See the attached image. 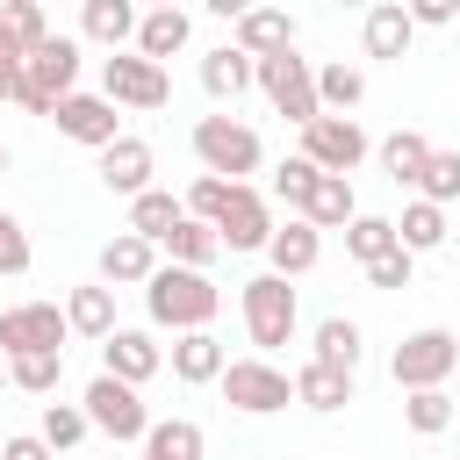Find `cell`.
Segmentation results:
<instances>
[{
    "label": "cell",
    "mask_w": 460,
    "mask_h": 460,
    "mask_svg": "<svg viewBox=\"0 0 460 460\" xmlns=\"http://www.w3.org/2000/svg\"><path fill=\"white\" fill-rule=\"evenodd\" d=\"M0 460H50V446H43V431H7Z\"/></svg>",
    "instance_id": "obj_46"
},
{
    "label": "cell",
    "mask_w": 460,
    "mask_h": 460,
    "mask_svg": "<svg viewBox=\"0 0 460 460\" xmlns=\"http://www.w3.org/2000/svg\"><path fill=\"white\" fill-rule=\"evenodd\" d=\"M0 381H7V367H0Z\"/></svg>",
    "instance_id": "obj_52"
},
{
    "label": "cell",
    "mask_w": 460,
    "mask_h": 460,
    "mask_svg": "<svg viewBox=\"0 0 460 460\" xmlns=\"http://www.w3.org/2000/svg\"><path fill=\"white\" fill-rule=\"evenodd\" d=\"M0 446H7V431H0Z\"/></svg>",
    "instance_id": "obj_51"
},
{
    "label": "cell",
    "mask_w": 460,
    "mask_h": 460,
    "mask_svg": "<svg viewBox=\"0 0 460 460\" xmlns=\"http://www.w3.org/2000/svg\"><path fill=\"white\" fill-rule=\"evenodd\" d=\"M194 158L208 165V172H223V180H244V172H259V129H244V122H230V115H201L194 122Z\"/></svg>",
    "instance_id": "obj_4"
},
{
    "label": "cell",
    "mask_w": 460,
    "mask_h": 460,
    "mask_svg": "<svg viewBox=\"0 0 460 460\" xmlns=\"http://www.w3.org/2000/svg\"><path fill=\"white\" fill-rule=\"evenodd\" d=\"M424 158H431V144H424L417 129H395V137L381 144V172H388L395 187H417V172H424Z\"/></svg>",
    "instance_id": "obj_31"
},
{
    "label": "cell",
    "mask_w": 460,
    "mask_h": 460,
    "mask_svg": "<svg viewBox=\"0 0 460 460\" xmlns=\"http://www.w3.org/2000/svg\"><path fill=\"white\" fill-rule=\"evenodd\" d=\"M151 273H158V244H151V237L122 230V237L101 244V280H108V288H144Z\"/></svg>",
    "instance_id": "obj_17"
},
{
    "label": "cell",
    "mask_w": 460,
    "mask_h": 460,
    "mask_svg": "<svg viewBox=\"0 0 460 460\" xmlns=\"http://www.w3.org/2000/svg\"><path fill=\"white\" fill-rule=\"evenodd\" d=\"M302 158H309L316 172H352V165L367 158V129H359L352 115H316V122L302 129Z\"/></svg>",
    "instance_id": "obj_11"
},
{
    "label": "cell",
    "mask_w": 460,
    "mask_h": 460,
    "mask_svg": "<svg viewBox=\"0 0 460 460\" xmlns=\"http://www.w3.org/2000/svg\"><path fill=\"white\" fill-rule=\"evenodd\" d=\"M158 367H165V352L151 345V331H108V338H101V374H115V381H137V388H144Z\"/></svg>",
    "instance_id": "obj_14"
},
{
    "label": "cell",
    "mask_w": 460,
    "mask_h": 460,
    "mask_svg": "<svg viewBox=\"0 0 460 460\" xmlns=\"http://www.w3.org/2000/svg\"><path fill=\"white\" fill-rule=\"evenodd\" d=\"M316 101H323V115L359 108V101H367V72H359V65H323V72H316Z\"/></svg>",
    "instance_id": "obj_30"
},
{
    "label": "cell",
    "mask_w": 460,
    "mask_h": 460,
    "mask_svg": "<svg viewBox=\"0 0 460 460\" xmlns=\"http://www.w3.org/2000/svg\"><path fill=\"white\" fill-rule=\"evenodd\" d=\"M86 424H93V431H108L115 446H129V438H144V431H151V410H144L137 381L93 374V381H86Z\"/></svg>",
    "instance_id": "obj_5"
},
{
    "label": "cell",
    "mask_w": 460,
    "mask_h": 460,
    "mask_svg": "<svg viewBox=\"0 0 460 460\" xmlns=\"http://www.w3.org/2000/svg\"><path fill=\"white\" fill-rule=\"evenodd\" d=\"M395 244H402V237H395V223H388V216H352V223H345V252H352L359 266H367V259H381V252H395Z\"/></svg>",
    "instance_id": "obj_37"
},
{
    "label": "cell",
    "mask_w": 460,
    "mask_h": 460,
    "mask_svg": "<svg viewBox=\"0 0 460 460\" xmlns=\"http://www.w3.org/2000/svg\"><path fill=\"white\" fill-rule=\"evenodd\" d=\"M316 359L352 374V367H359V323H352V316H323V323H316Z\"/></svg>",
    "instance_id": "obj_35"
},
{
    "label": "cell",
    "mask_w": 460,
    "mask_h": 460,
    "mask_svg": "<svg viewBox=\"0 0 460 460\" xmlns=\"http://www.w3.org/2000/svg\"><path fill=\"white\" fill-rule=\"evenodd\" d=\"M151 7H172V0H151Z\"/></svg>",
    "instance_id": "obj_50"
},
{
    "label": "cell",
    "mask_w": 460,
    "mask_h": 460,
    "mask_svg": "<svg viewBox=\"0 0 460 460\" xmlns=\"http://www.w3.org/2000/svg\"><path fill=\"white\" fill-rule=\"evenodd\" d=\"M223 345L208 338V331H180V345H172V374L187 381V388H208V381H223Z\"/></svg>",
    "instance_id": "obj_22"
},
{
    "label": "cell",
    "mask_w": 460,
    "mask_h": 460,
    "mask_svg": "<svg viewBox=\"0 0 460 460\" xmlns=\"http://www.w3.org/2000/svg\"><path fill=\"white\" fill-rule=\"evenodd\" d=\"M50 122L72 137V144H86V151H108L122 129H115V101L108 93H65L58 108H50Z\"/></svg>",
    "instance_id": "obj_12"
},
{
    "label": "cell",
    "mask_w": 460,
    "mask_h": 460,
    "mask_svg": "<svg viewBox=\"0 0 460 460\" xmlns=\"http://www.w3.org/2000/svg\"><path fill=\"white\" fill-rule=\"evenodd\" d=\"M0 273H29V230L0 208Z\"/></svg>",
    "instance_id": "obj_44"
},
{
    "label": "cell",
    "mask_w": 460,
    "mask_h": 460,
    "mask_svg": "<svg viewBox=\"0 0 460 460\" xmlns=\"http://www.w3.org/2000/svg\"><path fill=\"white\" fill-rule=\"evenodd\" d=\"M417 201H460V151H431L424 172H417Z\"/></svg>",
    "instance_id": "obj_38"
},
{
    "label": "cell",
    "mask_w": 460,
    "mask_h": 460,
    "mask_svg": "<svg viewBox=\"0 0 460 460\" xmlns=\"http://www.w3.org/2000/svg\"><path fill=\"white\" fill-rule=\"evenodd\" d=\"M137 22H144L137 0H79V29H86L93 43H108V50H115L122 36H137Z\"/></svg>",
    "instance_id": "obj_25"
},
{
    "label": "cell",
    "mask_w": 460,
    "mask_h": 460,
    "mask_svg": "<svg viewBox=\"0 0 460 460\" xmlns=\"http://www.w3.org/2000/svg\"><path fill=\"white\" fill-rule=\"evenodd\" d=\"M266 259H273V273H280V280H295V273H309V266L323 259V230H316L309 216H295V223H273V237H266Z\"/></svg>",
    "instance_id": "obj_16"
},
{
    "label": "cell",
    "mask_w": 460,
    "mask_h": 460,
    "mask_svg": "<svg viewBox=\"0 0 460 460\" xmlns=\"http://www.w3.org/2000/svg\"><path fill=\"white\" fill-rule=\"evenodd\" d=\"M273 194H280L288 208H309V194H316V165H309V158H288V165L273 172Z\"/></svg>",
    "instance_id": "obj_40"
},
{
    "label": "cell",
    "mask_w": 460,
    "mask_h": 460,
    "mask_svg": "<svg viewBox=\"0 0 460 460\" xmlns=\"http://www.w3.org/2000/svg\"><path fill=\"white\" fill-rule=\"evenodd\" d=\"M216 388H223V402L244 410V417H273V410L295 402V381H288L280 367H266V359H230Z\"/></svg>",
    "instance_id": "obj_7"
},
{
    "label": "cell",
    "mask_w": 460,
    "mask_h": 460,
    "mask_svg": "<svg viewBox=\"0 0 460 460\" xmlns=\"http://www.w3.org/2000/svg\"><path fill=\"white\" fill-rule=\"evenodd\" d=\"M237 50H244V58H280V50H295V14H288V7H252V14L237 22Z\"/></svg>",
    "instance_id": "obj_19"
},
{
    "label": "cell",
    "mask_w": 460,
    "mask_h": 460,
    "mask_svg": "<svg viewBox=\"0 0 460 460\" xmlns=\"http://www.w3.org/2000/svg\"><path fill=\"white\" fill-rule=\"evenodd\" d=\"M244 331H252L259 352H280V345L295 338V288H288L280 273L244 280Z\"/></svg>",
    "instance_id": "obj_6"
},
{
    "label": "cell",
    "mask_w": 460,
    "mask_h": 460,
    "mask_svg": "<svg viewBox=\"0 0 460 460\" xmlns=\"http://www.w3.org/2000/svg\"><path fill=\"white\" fill-rule=\"evenodd\" d=\"M259 86H266V101H273L288 122H302V129L323 115V101H316V72H309V58H295V50L259 58Z\"/></svg>",
    "instance_id": "obj_8"
},
{
    "label": "cell",
    "mask_w": 460,
    "mask_h": 460,
    "mask_svg": "<svg viewBox=\"0 0 460 460\" xmlns=\"http://www.w3.org/2000/svg\"><path fill=\"white\" fill-rule=\"evenodd\" d=\"M402 7H410L417 29H446V22H460V0H402Z\"/></svg>",
    "instance_id": "obj_45"
},
{
    "label": "cell",
    "mask_w": 460,
    "mask_h": 460,
    "mask_svg": "<svg viewBox=\"0 0 460 460\" xmlns=\"http://www.w3.org/2000/svg\"><path fill=\"white\" fill-rule=\"evenodd\" d=\"M144 309L158 331H208V316L223 309V288L201 266H158L144 280Z\"/></svg>",
    "instance_id": "obj_1"
},
{
    "label": "cell",
    "mask_w": 460,
    "mask_h": 460,
    "mask_svg": "<svg viewBox=\"0 0 460 460\" xmlns=\"http://www.w3.org/2000/svg\"><path fill=\"white\" fill-rule=\"evenodd\" d=\"M101 93H108L115 108H165L172 79H165V65H151V58L137 50V58H101Z\"/></svg>",
    "instance_id": "obj_10"
},
{
    "label": "cell",
    "mask_w": 460,
    "mask_h": 460,
    "mask_svg": "<svg viewBox=\"0 0 460 460\" xmlns=\"http://www.w3.org/2000/svg\"><path fill=\"white\" fill-rule=\"evenodd\" d=\"M338 7H374V0H338Z\"/></svg>",
    "instance_id": "obj_48"
},
{
    "label": "cell",
    "mask_w": 460,
    "mask_h": 460,
    "mask_svg": "<svg viewBox=\"0 0 460 460\" xmlns=\"http://www.w3.org/2000/svg\"><path fill=\"white\" fill-rule=\"evenodd\" d=\"M230 187H237V180H223V172H201V180L187 187V216H201V223H216V216L230 208Z\"/></svg>",
    "instance_id": "obj_39"
},
{
    "label": "cell",
    "mask_w": 460,
    "mask_h": 460,
    "mask_svg": "<svg viewBox=\"0 0 460 460\" xmlns=\"http://www.w3.org/2000/svg\"><path fill=\"white\" fill-rule=\"evenodd\" d=\"M295 402H302V410H316V417H331V410H345V402H352V374H345V367L309 359V367L295 374Z\"/></svg>",
    "instance_id": "obj_21"
},
{
    "label": "cell",
    "mask_w": 460,
    "mask_h": 460,
    "mask_svg": "<svg viewBox=\"0 0 460 460\" xmlns=\"http://www.w3.org/2000/svg\"><path fill=\"white\" fill-rule=\"evenodd\" d=\"M453 367H460V338H453V331H438V323L410 331V338L395 345V359H388L395 388H446V374H453Z\"/></svg>",
    "instance_id": "obj_3"
},
{
    "label": "cell",
    "mask_w": 460,
    "mask_h": 460,
    "mask_svg": "<svg viewBox=\"0 0 460 460\" xmlns=\"http://www.w3.org/2000/svg\"><path fill=\"white\" fill-rule=\"evenodd\" d=\"M165 252H172V266H201L208 273V259L223 252V237H216V223H201V216H180L165 237H158Z\"/></svg>",
    "instance_id": "obj_23"
},
{
    "label": "cell",
    "mask_w": 460,
    "mask_h": 460,
    "mask_svg": "<svg viewBox=\"0 0 460 460\" xmlns=\"http://www.w3.org/2000/svg\"><path fill=\"white\" fill-rule=\"evenodd\" d=\"M36 431H43L50 453H72L93 424H86V402H43V424H36Z\"/></svg>",
    "instance_id": "obj_36"
},
{
    "label": "cell",
    "mask_w": 460,
    "mask_h": 460,
    "mask_svg": "<svg viewBox=\"0 0 460 460\" xmlns=\"http://www.w3.org/2000/svg\"><path fill=\"white\" fill-rule=\"evenodd\" d=\"M201 7H208V14H223V22H244L259 0H201Z\"/></svg>",
    "instance_id": "obj_47"
},
{
    "label": "cell",
    "mask_w": 460,
    "mask_h": 460,
    "mask_svg": "<svg viewBox=\"0 0 460 460\" xmlns=\"http://www.w3.org/2000/svg\"><path fill=\"white\" fill-rule=\"evenodd\" d=\"M316 230H345L359 208H352V180L345 172H316V194H309V208H302Z\"/></svg>",
    "instance_id": "obj_27"
},
{
    "label": "cell",
    "mask_w": 460,
    "mask_h": 460,
    "mask_svg": "<svg viewBox=\"0 0 460 460\" xmlns=\"http://www.w3.org/2000/svg\"><path fill=\"white\" fill-rule=\"evenodd\" d=\"M72 79H79V43H72V36H43V43L29 50V65H22L14 101H22L29 115H50L65 93H79Z\"/></svg>",
    "instance_id": "obj_2"
},
{
    "label": "cell",
    "mask_w": 460,
    "mask_h": 460,
    "mask_svg": "<svg viewBox=\"0 0 460 460\" xmlns=\"http://www.w3.org/2000/svg\"><path fill=\"white\" fill-rule=\"evenodd\" d=\"M216 237H223L230 252H266V237H273V208L237 180V187H230V208L216 216Z\"/></svg>",
    "instance_id": "obj_13"
},
{
    "label": "cell",
    "mask_w": 460,
    "mask_h": 460,
    "mask_svg": "<svg viewBox=\"0 0 460 460\" xmlns=\"http://www.w3.org/2000/svg\"><path fill=\"white\" fill-rule=\"evenodd\" d=\"M101 187L137 201V194L151 187V144H144V137H115V144L101 151Z\"/></svg>",
    "instance_id": "obj_18"
},
{
    "label": "cell",
    "mask_w": 460,
    "mask_h": 460,
    "mask_svg": "<svg viewBox=\"0 0 460 460\" xmlns=\"http://www.w3.org/2000/svg\"><path fill=\"white\" fill-rule=\"evenodd\" d=\"M180 216H187V201H172V194H158V187H144V194L129 201V230H137V237H151V244H158Z\"/></svg>",
    "instance_id": "obj_32"
},
{
    "label": "cell",
    "mask_w": 460,
    "mask_h": 460,
    "mask_svg": "<svg viewBox=\"0 0 460 460\" xmlns=\"http://www.w3.org/2000/svg\"><path fill=\"white\" fill-rule=\"evenodd\" d=\"M395 237H402L410 252H438V244H446V208H438V201H410L402 223H395Z\"/></svg>",
    "instance_id": "obj_34"
},
{
    "label": "cell",
    "mask_w": 460,
    "mask_h": 460,
    "mask_svg": "<svg viewBox=\"0 0 460 460\" xmlns=\"http://www.w3.org/2000/svg\"><path fill=\"white\" fill-rule=\"evenodd\" d=\"M0 172H7V144H0Z\"/></svg>",
    "instance_id": "obj_49"
},
{
    "label": "cell",
    "mask_w": 460,
    "mask_h": 460,
    "mask_svg": "<svg viewBox=\"0 0 460 460\" xmlns=\"http://www.w3.org/2000/svg\"><path fill=\"white\" fill-rule=\"evenodd\" d=\"M410 273H417V252H410V244H395V252L367 259V280H374V288H410Z\"/></svg>",
    "instance_id": "obj_41"
},
{
    "label": "cell",
    "mask_w": 460,
    "mask_h": 460,
    "mask_svg": "<svg viewBox=\"0 0 460 460\" xmlns=\"http://www.w3.org/2000/svg\"><path fill=\"white\" fill-rule=\"evenodd\" d=\"M43 7H50V0H43Z\"/></svg>",
    "instance_id": "obj_55"
},
{
    "label": "cell",
    "mask_w": 460,
    "mask_h": 460,
    "mask_svg": "<svg viewBox=\"0 0 460 460\" xmlns=\"http://www.w3.org/2000/svg\"><path fill=\"white\" fill-rule=\"evenodd\" d=\"M453 395L446 388H410V402H402V424L417 431V438H438V431H453Z\"/></svg>",
    "instance_id": "obj_29"
},
{
    "label": "cell",
    "mask_w": 460,
    "mask_h": 460,
    "mask_svg": "<svg viewBox=\"0 0 460 460\" xmlns=\"http://www.w3.org/2000/svg\"><path fill=\"white\" fill-rule=\"evenodd\" d=\"M137 50H144L151 65H165L172 50H187V14H180V7H151V14L137 22Z\"/></svg>",
    "instance_id": "obj_26"
},
{
    "label": "cell",
    "mask_w": 460,
    "mask_h": 460,
    "mask_svg": "<svg viewBox=\"0 0 460 460\" xmlns=\"http://www.w3.org/2000/svg\"><path fill=\"white\" fill-rule=\"evenodd\" d=\"M410 36H417V22H410V7H402V0H374V7H367V29H359L367 58L395 65V58H410Z\"/></svg>",
    "instance_id": "obj_15"
},
{
    "label": "cell",
    "mask_w": 460,
    "mask_h": 460,
    "mask_svg": "<svg viewBox=\"0 0 460 460\" xmlns=\"http://www.w3.org/2000/svg\"><path fill=\"white\" fill-rule=\"evenodd\" d=\"M65 331H72V316L58 302H14V309H0V352L7 359L14 352H65Z\"/></svg>",
    "instance_id": "obj_9"
},
{
    "label": "cell",
    "mask_w": 460,
    "mask_h": 460,
    "mask_svg": "<svg viewBox=\"0 0 460 460\" xmlns=\"http://www.w3.org/2000/svg\"><path fill=\"white\" fill-rule=\"evenodd\" d=\"M453 424H460V417H453Z\"/></svg>",
    "instance_id": "obj_54"
},
{
    "label": "cell",
    "mask_w": 460,
    "mask_h": 460,
    "mask_svg": "<svg viewBox=\"0 0 460 460\" xmlns=\"http://www.w3.org/2000/svg\"><path fill=\"white\" fill-rule=\"evenodd\" d=\"M7 381H14L22 395H50V388L65 381V352H14V359H7Z\"/></svg>",
    "instance_id": "obj_33"
},
{
    "label": "cell",
    "mask_w": 460,
    "mask_h": 460,
    "mask_svg": "<svg viewBox=\"0 0 460 460\" xmlns=\"http://www.w3.org/2000/svg\"><path fill=\"white\" fill-rule=\"evenodd\" d=\"M144 460H151V453H144Z\"/></svg>",
    "instance_id": "obj_53"
},
{
    "label": "cell",
    "mask_w": 460,
    "mask_h": 460,
    "mask_svg": "<svg viewBox=\"0 0 460 460\" xmlns=\"http://www.w3.org/2000/svg\"><path fill=\"white\" fill-rule=\"evenodd\" d=\"M65 316H72L79 338H108V331H115V288H108V280L72 288V295H65Z\"/></svg>",
    "instance_id": "obj_24"
},
{
    "label": "cell",
    "mask_w": 460,
    "mask_h": 460,
    "mask_svg": "<svg viewBox=\"0 0 460 460\" xmlns=\"http://www.w3.org/2000/svg\"><path fill=\"white\" fill-rule=\"evenodd\" d=\"M22 65H29V43L0 22V101H14V86H22Z\"/></svg>",
    "instance_id": "obj_43"
},
{
    "label": "cell",
    "mask_w": 460,
    "mask_h": 460,
    "mask_svg": "<svg viewBox=\"0 0 460 460\" xmlns=\"http://www.w3.org/2000/svg\"><path fill=\"white\" fill-rule=\"evenodd\" d=\"M244 86H259V58H244L237 43H223V50L201 58V93L208 101H237Z\"/></svg>",
    "instance_id": "obj_20"
},
{
    "label": "cell",
    "mask_w": 460,
    "mask_h": 460,
    "mask_svg": "<svg viewBox=\"0 0 460 460\" xmlns=\"http://www.w3.org/2000/svg\"><path fill=\"white\" fill-rule=\"evenodd\" d=\"M144 453H151V460H201V453H208V438H201V424H194V417H165V424H151V431H144Z\"/></svg>",
    "instance_id": "obj_28"
},
{
    "label": "cell",
    "mask_w": 460,
    "mask_h": 460,
    "mask_svg": "<svg viewBox=\"0 0 460 460\" xmlns=\"http://www.w3.org/2000/svg\"><path fill=\"white\" fill-rule=\"evenodd\" d=\"M0 22H7V29H14V36L29 43V50H36L43 36H50V29H43V0H7V7H0Z\"/></svg>",
    "instance_id": "obj_42"
}]
</instances>
